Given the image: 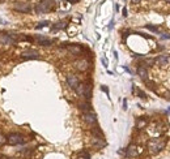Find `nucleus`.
Here are the masks:
<instances>
[{
    "label": "nucleus",
    "instance_id": "nucleus-1",
    "mask_svg": "<svg viewBox=\"0 0 170 159\" xmlns=\"http://www.w3.org/2000/svg\"><path fill=\"white\" fill-rule=\"evenodd\" d=\"M52 7H54V0H41L36 7V12L38 15H43V13L50 12Z\"/></svg>",
    "mask_w": 170,
    "mask_h": 159
},
{
    "label": "nucleus",
    "instance_id": "nucleus-2",
    "mask_svg": "<svg viewBox=\"0 0 170 159\" xmlns=\"http://www.w3.org/2000/svg\"><path fill=\"white\" fill-rule=\"evenodd\" d=\"M148 147H149L151 153L157 154V153H160L161 150H164V147H165V141L164 140H160V138H153V140L149 141V144H148Z\"/></svg>",
    "mask_w": 170,
    "mask_h": 159
},
{
    "label": "nucleus",
    "instance_id": "nucleus-3",
    "mask_svg": "<svg viewBox=\"0 0 170 159\" xmlns=\"http://www.w3.org/2000/svg\"><path fill=\"white\" fill-rule=\"evenodd\" d=\"M25 137L20 133H9L7 136V144L12 145V146H16V145H21L25 142Z\"/></svg>",
    "mask_w": 170,
    "mask_h": 159
},
{
    "label": "nucleus",
    "instance_id": "nucleus-4",
    "mask_svg": "<svg viewBox=\"0 0 170 159\" xmlns=\"http://www.w3.org/2000/svg\"><path fill=\"white\" fill-rule=\"evenodd\" d=\"M13 9L21 13H30L32 12V5L28 2H16L13 4Z\"/></svg>",
    "mask_w": 170,
    "mask_h": 159
},
{
    "label": "nucleus",
    "instance_id": "nucleus-5",
    "mask_svg": "<svg viewBox=\"0 0 170 159\" xmlns=\"http://www.w3.org/2000/svg\"><path fill=\"white\" fill-rule=\"evenodd\" d=\"M75 68L78 70V72H85L89 68V61L86 59H78L75 61Z\"/></svg>",
    "mask_w": 170,
    "mask_h": 159
},
{
    "label": "nucleus",
    "instance_id": "nucleus-6",
    "mask_svg": "<svg viewBox=\"0 0 170 159\" xmlns=\"http://www.w3.org/2000/svg\"><path fill=\"white\" fill-rule=\"evenodd\" d=\"M21 57L24 60H33V59H39V54L36 50H26L21 54Z\"/></svg>",
    "mask_w": 170,
    "mask_h": 159
},
{
    "label": "nucleus",
    "instance_id": "nucleus-7",
    "mask_svg": "<svg viewBox=\"0 0 170 159\" xmlns=\"http://www.w3.org/2000/svg\"><path fill=\"white\" fill-rule=\"evenodd\" d=\"M82 119H84V121L86 123V124H89V125H93V124L97 123V116H95V113L92 112V111L84 112V115H82Z\"/></svg>",
    "mask_w": 170,
    "mask_h": 159
},
{
    "label": "nucleus",
    "instance_id": "nucleus-8",
    "mask_svg": "<svg viewBox=\"0 0 170 159\" xmlns=\"http://www.w3.org/2000/svg\"><path fill=\"white\" fill-rule=\"evenodd\" d=\"M12 45H15V41L9 34L4 33L0 34V46H12Z\"/></svg>",
    "mask_w": 170,
    "mask_h": 159
},
{
    "label": "nucleus",
    "instance_id": "nucleus-9",
    "mask_svg": "<svg viewBox=\"0 0 170 159\" xmlns=\"http://www.w3.org/2000/svg\"><path fill=\"white\" fill-rule=\"evenodd\" d=\"M67 83H68V86L71 87V89H75L76 90V87L78 86V78L75 76V74H68L67 76Z\"/></svg>",
    "mask_w": 170,
    "mask_h": 159
},
{
    "label": "nucleus",
    "instance_id": "nucleus-10",
    "mask_svg": "<svg viewBox=\"0 0 170 159\" xmlns=\"http://www.w3.org/2000/svg\"><path fill=\"white\" fill-rule=\"evenodd\" d=\"M36 41H37L38 45H41V46H51V43H52L51 39L43 37V35H37Z\"/></svg>",
    "mask_w": 170,
    "mask_h": 159
},
{
    "label": "nucleus",
    "instance_id": "nucleus-11",
    "mask_svg": "<svg viewBox=\"0 0 170 159\" xmlns=\"http://www.w3.org/2000/svg\"><path fill=\"white\" fill-rule=\"evenodd\" d=\"M137 149L135 145H130V146L127 147V150H126V155H127L128 158H135V157H137Z\"/></svg>",
    "mask_w": 170,
    "mask_h": 159
},
{
    "label": "nucleus",
    "instance_id": "nucleus-12",
    "mask_svg": "<svg viewBox=\"0 0 170 159\" xmlns=\"http://www.w3.org/2000/svg\"><path fill=\"white\" fill-rule=\"evenodd\" d=\"M137 74L139 77H140L141 80H144V81H147L148 80V70L145 67H139L137 68Z\"/></svg>",
    "mask_w": 170,
    "mask_h": 159
},
{
    "label": "nucleus",
    "instance_id": "nucleus-13",
    "mask_svg": "<svg viewBox=\"0 0 170 159\" xmlns=\"http://www.w3.org/2000/svg\"><path fill=\"white\" fill-rule=\"evenodd\" d=\"M92 144H93L95 147H98V149H101V147L105 146L103 138H99V137H93V140H92Z\"/></svg>",
    "mask_w": 170,
    "mask_h": 159
},
{
    "label": "nucleus",
    "instance_id": "nucleus-14",
    "mask_svg": "<svg viewBox=\"0 0 170 159\" xmlns=\"http://www.w3.org/2000/svg\"><path fill=\"white\" fill-rule=\"evenodd\" d=\"M156 61H157V64L158 65H166L169 63V56L168 55H160L156 59Z\"/></svg>",
    "mask_w": 170,
    "mask_h": 159
},
{
    "label": "nucleus",
    "instance_id": "nucleus-15",
    "mask_svg": "<svg viewBox=\"0 0 170 159\" xmlns=\"http://www.w3.org/2000/svg\"><path fill=\"white\" fill-rule=\"evenodd\" d=\"M85 89H86V83H78V86L76 87V93L80 96L85 95Z\"/></svg>",
    "mask_w": 170,
    "mask_h": 159
},
{
    "label": "nucleus",
    "instance_id": "nucleus-16",
    "mask_svg": "<svg viewBox=\"0 0 170 159\" xmlns=\"http://www.w3.org/2000/svg\"><path fill=\"white\" fill-rule=\"evenodd\" d=\"M68 51L73 55H80L81 54V47L80 46H68Z\"/></svg>",
    "mask_w": 170,
    "mask_h": 159
},
{
    "label": "nucleus",
    "instance_id": "nucleus-17",
    "mask_svg": "<svg viewBox=\"0 0 170 159\" xmlns=\"http://www.w3.org/2000/svg\"><path fill=\"white\" fill-rule=\"evenodd\" d=\"M67 28V22L65 21H60V22H56L54 25V30H59V29H65Z\"/></svg>",
    "mask_w": 170,
    "mask_h": 159
},
{
    "label": "nucleus",
    "instance_id": "nucleus-18",
    "mask_svg": "<svg viewBox=\"0 0 170 159\" xmlns=\"http://www.w3.org/2000/svg\"><path fill=\"white\" fill-rule=\"evenodd\" d=\"M147 124V120L145 119H137V121H136V128L137 129H141V128H144Z\"/></svg>",
    "mask_w": 170,
    "mask_h": 159
},
{
    "label": "nucleus",
    "instance_id": "nucleus-19",
    "mask_svg": "<svg viewBox=\"0 0 170 159\" xmlns=\"http://www.w3.org/2000/svg\"><path fill=\"white\" fill-rule=\"evenodd\" d=\"M80 108L84 112H88V111H90V104L89 103H80Z\"/></svg>",
    "mask_w": 170,
    "mask_h": 159
},
{
    "label": "nucleus",
    "instance_id": "nucleus-20",
    "mask_svg": "<svg viewBox=\"0 0 170 159\" xmlns=\"http://www.w3.org/2000/svg\"><path fill=\"white\" fill-rule=\"evenodd\" d=\"M49 21H42V22H39L37 25V29H42V28H46V26H49Z\"/></svg>",
    "mask_w": 170,
    "mask_h": 159
},
{
    "label": "nucleus",
    "instance_id": "nucleus-21",
    "mask_svg": "<svg viewBox=\"0 0 170 159\" xmlns=\"http://www.w3.org/2000/svg\"><path fill=\"white\" fill-rule=\"evenodd\" d=\"M5 142H7V137L4 136L3 133H0V146H3Z\"/></svg>",
    "mask_w": 170,
    "mask_h": 159
},
{
    "label": "nucleus",
    "instance_id": "nucleus-22",
    "mask_svg": "<svg viewBox=\"0 0 170 159\" xmlns=\"http://www.w3.org/2000/svg\"><path fill=\"white\" fill-rule=\"evenodd\" d=\"M21 153H23L25 157H30V154H32V150H30V149H28V150H23Z\"/></svg>",
    "mask_w": 170,
    "mask_h": 159
},
{
    "label": "nucleus",
    "instance_id": "nucleus-23",
    "mask_svg": "<svg viewBox=\"0 0 170 159\" xmlns=\"http://www.w3.org/2000/svg\"><path fill=\"white\" fill-rule=\"evenodd\" d=\"M147 28L149 29V30H152V32H158V29H157L156 26H152V25H147Z\"/></svg>",
    "mask_w": 170,
    "mask_h": 159
},
{
    "label": "nucleus",
    "instance_id": "nucleus-24",
    "mask_svg": "<svg viewBox=\"0 0 170 159\" xmlns=\"http://www.w3.org/2000/svg\"><path fill=\"white\" fill-rule=\"evenodd\" d=\"M165 98H168V99H170V91H166V93H165Z\"/></svg>",
    "mask_w": 170,
    "mask_h": 159
},
{
    "label": "nucleus",
    "instance_id": "nucleus-25",
    "mask_svg": "<svg viewBox=\"0 0 170 159\" xmlns=\"http://www.w3.org/2000/svg\"><path fill=\"white\" fill-rule=\"evenodd\" d=\"M131 2H132V4H139L141 0H131Z\"/></svg>",
    "mask_w": 170,
    "mask_h": 159
},
{
    "label": "nucleus",
    "instance_id": "nucleus-26",
    "mask_svg": "<svg viewBox=\"0 0 170 159\" xmlns=\"http://www.w3.org/2000/svg\"><path fill=\"white\" fill-rule=\"evenodd\" d=\"M67 2H69V3H72V4H75V3H77L78 0H67Z\"/></svg>",
    "mask_w": 170,
    "mask_h": 159
},
{
    "label": "nucleus",
    "instance_id": "nucleus-27",
    "mask_svg": "<svg viewBox=\"0 0 170 159\" xmlns=\"http://www.w3.org/2000/svg\"><path fill=\"white\" fill-rule=\"evenodd\" d=\"M102 90H103L105 93H109V90H107V87H106V86H102Z\"/></svg>",
    "mask_w": 170,
    "mask_h": 159
},
{
    "label": "nucleus",
    "instance_id": "nucleus-28",
    "mask_svg": "<svg viewBox=\"0 0 170 159\" xmlns=\"http://www.w3.org/2000/svg\"><path fill=\"white\" fill-rule=\"evenodd\" d=\"M123 16H124V17L127 16V9H126V8H124V9H123Z\"/></svg>",
    "mask_w": 170,
    "mask_h": 159
},
{
    "label": "nucleus",
    "instance_id": "nucleus-29",
    "mask_svg": "<svg viewBox=\"0 0 170 159\" xmlns=\"http://www.w3.org/2000/svg\"><path fill=\"white\" fill-rule=\"evenodd\" d=\"M165 2H166V3H169V4H170V0H165Z\"/></svg>",
    "mask_w": 170,
    "mask_h": 159
}]
</instances>
